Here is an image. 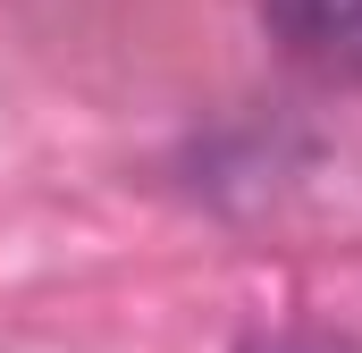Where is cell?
I'll return each mask as SVG.
<instances>
[{"label": "cell", "mask_w": 362, "mask_h": 353, "mask_svg": "<svg viewBox=\"0 0 362 353\" xmlns=\"http://www.w3.org/2000/svg\"><path fill=\"white\" fill-rule=\"evenodd\" d=\"M270 34L312 76L362 85V0H270Z\"/></svg>", "instance_id": "1"}]
</instances>
